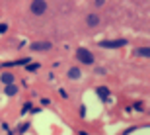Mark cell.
Segmentation results:
<instances>
[{"instance_id": "cell-1", "label": "cell", "mask_w": 150, "mask_h": 135, "mask_svg": "<svg viewBox=\"0 0 150 135\" xmlns=\"http://www.w3.org/2000/svg\"><path fill=\"white\" fill-rule=\"evenodd\" d=\"M29 10H31L33 16H43L45 12H47V2H45V0H31Z\"/></svg>"}, {"instance_id": "cell-2", "label": "cell", "mask_w": 150, "mask_h": 135, "mask_svg": "<svg viewBox=\"0 0 150 135\" xmlns=\"http://www.w3.org/2000/svg\"><path fill=\"white\" fill-rule=\"evenodd\" d=\"M76 57H78V61L84 63V65H92V63H94V55H92V51L84 49V47H80V49L76 51Z\"/></svg>"}, {"instance_id": "cell-3", "label": "cell", "mask_w": 150, "mask_h": 135, "mask_svg": "<svg viewBox=\"0 0 150 135\" xmlns=\"http://www.w3.org/2000/svg\"><path fill=\"white\" fill-rule=\"evenodd\" d=\"M127 43L125 39H109V41H100V47H107V49H117Z\"/></svg>"}, {"instance_id": "cell-4", "label": "cell", "mask_w": 150, "mask_h": 135, "mask_svg": "<svg viewBox=\"0 0 150 135\" xmlns=\"http://www.w3.org/2000/svg\"><path fill=\"white\" fill-rule=\"evenodd\" d=\"M31 49L33 51H49L51 43L49 41H37V43H31Z\"/></svg>"}, {"instance_id": "cell-5", "label": "cell", "mask_w": 150, "mask_h": 135, "mask_svg": "<svg viewBox=\"0 0 150 135\" xmlns=\"http://www.w3.org/2000/svg\"><path fill=\"white\" fill-rule=\"evenodd\" d=\"M86 24H88L90 28L100 26V16H98V14H88V18H86Z\"/></svg>"}, {"instance_id": "cell-6", "label": "cell", "mask_w": 150, "mask_h": 135, "mask_svg": "<svg viewBox=\"0 0 150 135\" xmlns=\"http://www.w3.org/2000/svg\"><path fill=\"white\" fill-rule=\"evenodd\" d=\"M134 55L142 57V59H148V57H150V49H148V47H137V49H134Z\"/></svg>"}, {"instance_id": "cell-7", "label": "cell", "mask_w": 150, "mask_h": 135, "mask_svg": "<svg viewBox=\"0 0 150 135\" xmlns=\"http://www.w3.org/2000/svg\"><path fill=\"white\" fill-rule=\"evenodd\" d=\"M0 79H2L4 84H14V74H12V73H2Z\"/></svg>"}, {"instance_id": "cell-8", "label": "cell", "mask_w": 150, "mask_h": 135, "mask_svg": "<svg viewBox=\"0 0 150 135\" xmlns=\"http://www.w3.org/2000/svg\"><path fill=\"white\" fill-rule=\"evenodd\" d=\"M4 92H6V94H8V96H14V94H16V92H18V88H16V86H14V84H8V86H6V88H4Z\"/></svg>"}, {"instance_id": "cell-9", "label": "cell", "mask_w": 150, "mask_h": 135, "mask_svg": "<svg viewBox=\"0 0 150 135\" xmlns=\"http://www.w3.org/2000/svg\"><path fill=\"white\" fill-rule=\"evenodd\" d=\"M68 76H70V79H80V69H70V71H68Z\"/></svg>"}, {"instance_id": "cell-10", "label": "cell", "mask_w": 150, "mask_h": 135, "mask_svg": "<svg viewBox=\"0 0 150 135\" xmlns=\"http://www.w3.org/2000/svg\"><path fill=\"white\" fill-rule=\"evenodd\" d=\"M98 94L101 96V98H107V90H103V88H100L98 90Z\"/></svg>"}, {"instance_id": "cell-11", "label": "cell", "mask_w": 150, "mask_h": 135, "mask_svg": "<svg viewBox=\"0 0 150 135\" xmlns=\"http://www.w3.org/2000/svg\"><path fill=\"white\" fill-rule=\"evenodd\" d=\"M94 4L96 6H103V4H105V0H94Z\"/></svg>"}, {"instance_id": "cell-12", "label": "cell", "mask_w": 150, "mask_h": 135, "mask_svg": "<svg viewBox=\"0 0 150 135\" xmlns=\"http://www.w3.org/2000/svg\"><path fill=\"white\" fill-rule=\"evenodd\" d=\"M4 31H6V26H4V24H0V34H4Z\"/></svg>"}]
</instances>
